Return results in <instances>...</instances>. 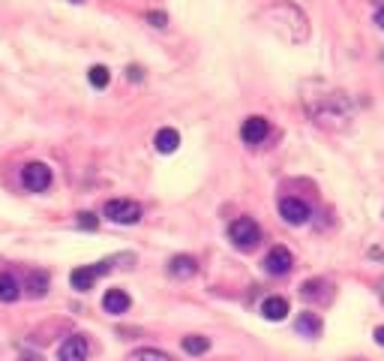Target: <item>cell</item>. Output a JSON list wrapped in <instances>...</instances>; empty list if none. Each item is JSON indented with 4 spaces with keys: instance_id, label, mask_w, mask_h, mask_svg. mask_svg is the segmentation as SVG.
Returning a JSON list of instances; mask_svg holds the SVG:
<instances>
[{
    "instance_id": "e0dca14e",
    "label": "cell",
    "mask_w": 384,
    "mask_h": 361,
    "mask_svg": "<svg viewBox=\"0 0 384 361\" xmlns=\"http://www.w3.org/2000/svg\"><path fill=\"white\" fill-rule=\"evenodd\" d=\"M184 349L189 355H201V353H207V349H210V340L201 337V335H189V337H184Z\"/></svg>"
},
{
    "instance_id": "52a82bcc",
    "label": "cell",
    "mask_w": 384,
    "mask_h": 361,
    "mask_svg": "<svg viewBox=\"0 0 384 361\" xmlns=\"http://www.w3.org/2000/svg\"><path fill=\"white\" fill-rule=\"evenodd\" d=\"M291 265H294V259H291V253H288V247H273V250L264 256V271L267 274H288Z\"/></svg>"
},
{
    "instance_id": "8fae6325",
    "label": "cell",
    "mask_w": 384,
    "mask_h": 361,
    "mask_svg": "<svg viewBox=\"0 0 384 361\" xmlns=\"http://www.w3.org/2000/svg\"><path fill=\"white\" fill-rule=\"evenodd\" d=\"M129 295L123 289H109L105 292V298H102V307L109 310V313H127L129 310Z\"/></svg>"
},
{
    "instance_id": "ba28073f",
    "label": "cell",
    "mask_w": 384,
    "mask_h": 361,
    "mask_svg": "<svg viewBox=\"0 0 384 361\" xmlns=\"http://www.w3.org/2000/svg\"><path fill=\"white\" fill-rule=\"evenodd\" d=\"M267 132H271V123H267L264 118H246L243 127H240V136H243L246 145H258V141L267 139Z\"/></svg>"
},
{
    "instance_id": "ffe728a7",
    "label": "cell",
    "mask_w": 384,
    "mask_h": 361,
    "mask_svg": "<svg viewBox=\"0 0 384 361\" xmlns=\"http://www.w3.org/2000/svg\"><path fill=\"white\" fill-rule=\"evenodd\" d=\"M79 226H84V229H96V217L93 214H79Z\"/></svg>"
},
{
    "instance_id": "d6986e66",
    "label": "cell",
    "mask_w": 384,
    "mask_h": 361,
    "mask_svg": "<svg viewBox=\"0 0 384 361\" xmlns=\"http://www.w3.org/2000/svg\"><path fill=\"white\" fill-rule=\"evenodd\" d=\"M147 22H150L153 27H166V24H168V15H166V13H147Z\"/></svg>"
},
{
    "instance_id": "7a4b0ae2",
    "label": "cell",
    "mask_w": 384,
    "mask_h": 361,
    "mask_svg": "<svg viewBox=\"0 0 384 361\" xmlns=\"http://www.w3.org/2000/svg\"><path fill=\"white\" fill-rule=\"evenodd\" d=\"M105 217H109L111 223L132 226L141 220V205L132 202V199H111V202L105 205Z\"/></svg>"
},
{
    "instance_id": "d4e9b609",
    "label": "cell",
    "mask_w": 384,
    "mask_h": 361,
    "mask_svg": "<svg viewBox=\"0 0 384 361\" xmlns=\"http://www.w3.org/2000/svg\"><path fill=\"white\" fill-rule=\"evenodd\" d=\"M72 3H84V0H72Z\"/></svg>"
},
{
    "instance_id": "7c38bea8",
    "label": "cell",
    "mask_w": 384,
    "mask_h": 361,
    "mask_svg": "<svg viewBox=\"0 0 384 361\" xmlns=\"http://www.w3.org/2000/svg\"><path fill=\"white\" fill-rule=\"evenodd\" d=\"M153 145H157L159 154H175L177 145H180V132H177V130H171V127L159 130V132H157V139H153Z\"/></svg>"
},
{
    "instance_id": "ac0fdd59",
    "label": "cell",
    "mask_w": 384,
    "mask_h": 361,
    "mask_svg": "<svg viewBox=\"0 0 384 361\" xmlns=\"http://www.w3.org/2000/svg\"><path fill=\"white\" fill-rule=\"evenodd\" d=\"M88 79H90V84H93V88H105V84H109L111 82V72L109 70H105V66H99V63H96V66H90V72H88Z\"/></svg>"
},
{
    "instance_id": "7402d4cb",
    "label": "cell",
    "mask_w": 384,
    "mask_h": 361,
    "mask_svg": "<svg viewBox=\"0 0 384 361\" xmlns=\"http://www.w3.org/2000/svg\"><path fill=\"white\" fill-rule=\"evenodd\" d=\"M376 24L384 31V6H378V9H376Z\"/></svg>"
},
{
    "instance_id": "30bf717a",
    "label": "cell",
    "mask_w": 384,
    "mask_h": 361,
    "mask_svg": "<svg viewBox=\"0 0 384 361\" xmlns=\"http://www.w3.org/2000/svg\"><path fill=\"white\" fill-rule=\"evenodd\" d=\"M195 271H198V262L192 259V256H175V259L168 262V274H171V277L186 280V277H192Z\"/></svg>"
},
{
    "instance_id": "2e32d148",
    "label": "cell",
    "mask_w": 384,
    "mask_h": 361,
    "mask_svg": "<svg viewBox=\"0 0 384 361\" xmlns=\"http://www.w3.org/2000/svg\"><path fill=\"white\" fill-rule=\"evenodd\" d=\"M27 289H31V295H45L48 292V274L45 271H27Z\"/></svg>"
},
{
    "instance_id": "6da1fadb",
    "label": "cell",
    "mask_w": 384,
    "mask_h": 361,
    "mask_svg": "<svg viewBox=\"0 0 384 361\" xmlns=\"http://www.w3.org/2000/svg\"><path fill=\"white\" fill-rule=\"evenodd\" d=\"M228 238L234 241V247L240 250H253L262 241V229H258L255 220H249V217H240V220L232 223V229H228Z\"/></svg>"
},
{
    "instance_id": "9c48e42d",
    "label": "cell",
    "mask_w": 384,
    "mask_h": 361,
    "mask_svg": "<svg viewBox=\"0 0 384 361\" xmlns=\"http://www.w3.org/2000/svg\"><path fill=\"white\" fill-rule=\"evenodd\" d=\"M262 316H264V319H271V322L285 319V316H288V301L280 298V295L264 298V301H262Z\"/></svg>"
},
{
    "instance_id": "9a60e30c",
    "label": "cell",
    "mask_w": 384,
    "mask_h": 361,
    "mask_svg": "<svg viewBox=\"0 0 384 361\" xmlns=\"http://www.w3.org/2000/svg\"><path fill=\"white\" fill-rule=\"evenodd\" d=\"M129 361H175L168 353L162 349H153V346H141V349H132L129 353Z\"/></svg>"
},
{
    "instance_id": "3957f363",
    "label": "cell",
    "mask_w": 384,
    "mask_h": 361,
    "mask_svg": "<svg viewBox=\"0 0 384 361\" xmlns=\"http://www.w3.org/2000/svg\"><path fill=\"white\" fill-rule=\"evenodd\" d=\"M22 184L31 190V193H45L51 187V169L45 163H27L22 169Z\"/></svg>"
},
{
    "instance_id": "44dd1931",
    "label": "cell",
    "mask_w": 384,
    "mask_h": 361,
    "mask_svg": "<svg viewBox=\"0 0 384 361\" xmlns=\"http://www.w3.org/2000/svg\"><path fill=\"white\" fill-rule=\"evenodd\" d=\"M127 75H129L132 82H141V75H144V72H141V66H129V70H127Z\"/></svg>"
},
{
    "instance_id": "277c9868",
    "label": "cell",
    "mask_w": 384,
    "mask_h": 361,
    "mask_svg": "<svg viewBox=\"0 0 384 361\" xmlns=\"http://www.w3.org/2000/svg\"><path fill=\"white\" fill-rule=\"evenodd\" d=\"M111 268V262H96V265H81V268H75L72 274H70V283H72V289H79V292H88L93 283H96V277L99 274H105Z\"/></svg>"
},
{
    "instance_id": "5bb4252c",
    "label": "cell",
    "mask_w": 384,
    "mask_h": 361,
    "mask_svg": "<svg viewBox=\"0 0 384 361\" xmlns=\"http://www.w3.org/2000/svg\"><path fill=\"white\" fill-rule=\"evenodd\" d=\"M22 295V286L13 274H0V301H15Z\"/></svg>"
},
{
    "instance_id": "4fadbf2b",
    "label": "cell",
    "mask_w": 384,
    "mask_h": 361,
    "mask_svg": "<svg viewBox=\"0 0 384 361\" xmlns=\"http://www.w3.org/2000/svg\"><path fill=\"white\" fill-rule=\"evenodd\" d=\"M294 328L301 331L303 337H319L321 335V319H319V313H301L294 322Z\"/></svg>"
},
{
    "instance_id": "8992f818",
    "label": "cell",
    "mask_w": 384,
    "mask_h": 361,
    "mask_svg": "<svg viewBox=\"0 0 384 361\" xmlns=\"http://www.w3.org/2000/svg\"><path fill=\"white\" fill-rule=\"evenodd\" d=\"M57 358L61 361H88V340L81 335L66 337L61 344V349H57Z\"/></svg>"
},
{
    "instance_id": "603a6c76",
    "label": "cell",
    "mask_w": 384,
    "mask_h": 361,
    "mask_svg": "<svg viewBox=\"0 0 384 361\" xmlns=\"http://www.w3.org/2000/svg\"><path fill=\"white\" fill-rule=\"evenodd\" d=\"M18 361H45V358H42V355H33V353H24Z\"/></svg>"
},
{
    "instance_id": "cb8c5ba5",
    "label": "cell",
    "mask_w": 384,
    "mask_h": 361,
    "mask_svg": "<svg viewBox=\"0 0 384 361\" xmlns=\"http://www.w3.org/2000/svg\"><path fill=\"white\" fill-rule=\"evenodd\" d=\"M376 340H378V344L384 346V328H376Z\"/></svg>"
},
{
    "instance_id": "5b68a950",
    "label": "cell",
    "mask_w": 384,
    "mask_h": 361,
    "mask_svg": "<svg viewBox=\"0 0 384 361\" xmlns=\"http://www.w3.org/2000/svg\"><path fill=\"white\" fill-rule=\"evenodd\" d=\"M280 214H282V220L285 223H291V226H301L310 220V205L303 202V199H294V196H288L280 202Z\"/></svg>"
}]
</instances>
